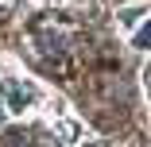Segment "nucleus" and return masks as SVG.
<instances>
[{
    "instance_id": "nucleus-1",
    "label": "nucleus",
    "mask_w": 151,
    "mask_h": 147,
    "mask_svg": "<svg viewBox=\"0 0 151 147\" xmlns=\"http://www.w3.org/2000/svg\"><path fill=\"white\" fill-rule=\"evenodd\" d=\"M4 147H31V139H27L23 132H12V136L4 139Z\"/></svg>"
},
{
    "instance_id": "nucleus-2",
    "label": "nucleus",
    "mask_w": 151,
    "mask_h": 147,
    "mask_svg": "<svg viewBox=\"0 0 151 147\" xmlns=\"http://www.w3.org/2000/svg\"><path fill=\"white\" fill-rule=\"evenodd\" d=\"M147 43H151V23H147V27H143V31L136 35V47H147Z\"/></svg>"
},
{
    "instance_id": "nucleus-3",
    "label": "nucleus",
    "mask_w": 151,
    "mask_h": 147,
    "mask_svg": "<svg viewBox=\"0 0 151 147\" xmlns=\"http://www.w3.org/2000/svg\"><path fill=\"white\" fill-rule=\"evenodd\" d=\"M143 85H147V93H151V66L143 70Z\"/></svg>"
}]
</instances>
